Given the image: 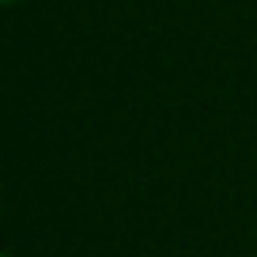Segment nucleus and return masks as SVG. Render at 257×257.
<instances>
[{
  "mask_svg": "<svg viewBox=\"0 0 257 257\" xmlns=\"http://www.w3.org/2000/svg\"><path fill=\"white\" fill-rule=\"evenodd\" d=\"M0 4H4V8H16V4H23V0H0Z\"/></svg>",
  "mask_w": 257,
  "mask_h": 257,
  "instance_id": "1",
  "label": "nucleus"
},
{
  "mask_svg": "<svg viewBox=\"0 0 257 257\" xmlns=\"http://www.w3.org/2000/svg\"><path fill=\"white\" fill-rule=\"evenodd\" d=\"M8 257H12V253H8Z\"/></svg>",
  "mask_w": 257,
  "mask_h": 257,
  "instance_id": "2",
  "label": "nucleus"
}]
</instances>
